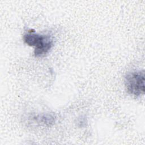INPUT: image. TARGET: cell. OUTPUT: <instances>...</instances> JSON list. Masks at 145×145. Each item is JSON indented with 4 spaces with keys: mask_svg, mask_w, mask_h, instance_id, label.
<instances>
[{
    "mask_svg": "<svg viewBox=\"0 0 145 145\" xmlns=\"http://www.w3.org/2000/svg\"><path fill=\"white\" fill-rule=\"evenodd\" d=\"M24 42L35 48L34 54L36 57L45 56L53 46V40L49 35L35 33L34 30H29L23 36Z\"/></svg>",
    "mask_w": 145,
    "mask_h": 145,
    "instance_id": "6da1fadb",
    "label": "cell"
},
{
    "mask_svg": "<svg viewBox=\"0 0 145 145\" xmlns=\"http://www.w3.org/2000/svg\"><path fill=\"white\" fill-rule=\"evenodd\" d=\"M125 86L127 92L134 96H139L144 93V71H135L126 74L125 77Z\"/></svg>",
    "mask_w": 145,
    "mask_h": 145,
    "instance_id": "7a4b0ae2",
    "label": "cell"
}]
</instances>
